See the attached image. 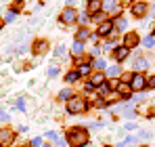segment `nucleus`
I'll use <instances>...</instances> for the list:
<instances>
[{"label": "nucleus", "mask_w": 155, "mask_h": 147, "mask_svg": "<svg viewBox=\"0 0 155 147\" xmlns=\"http://www.w3.org/2000/svg\"><path fill=\"white\" fill-rule=\"evenodd\" d=\"M67 141L71 147H84L88 143V132L84 128H71L67 132Z\"/></svg>", "instance_id": "f257e3e1"}, {"label": "nucleus", "mask_w": 155, "mask_h": 147, "mask_svg": "<svg viewBox=\"0 0 155 147\" xmlns=\"http://www.w3.org/2000/svg\"><path fill=\"white\" fill-rule=\"evenodd\" d=\"M86 109H88V105H86L84 99H69V103H67V111L69 114H84Z\"/></svg>", "instance_id": "f03ea898"}, {"label": "nucleus", "mask_w": 155, "mask_h": 147, "mask_svg": "<svg viewBox=\"0 0 155 147\" xmlns=\"http://www.w3.org/2000/svg\"><path fill=\"white\" fill-rule=\"evenodd\" d=\"M61 19H63V23H74V21L78 19V11H76V9H71V6L63 9V13H61Z\"/></svg>", "instance_id": "7ed1b4c3"}, {"label": "nucleus", "mask_w": 155, "mask_h": 147, "mask_svg": "<svg viewBox=\"0 0 155 147\" xmlns=\"http://www.w3.org/2000/svg\"><path fill=\"white\" fill-rule=\"evenodd\" d=\"M130 88H132V91H143V88H145V78H143L140 74H134V76H132Z\"/></svg>", "instance_id": "20e7f679"}, {"label": "nucleus", "mask_w": 155, "mask_h": 147, "mask_svg": "<svg viewBox=\"0 0 155 147\" xmlns=\"http://www.w3.org/2000/svg\"><path fill=\"white\" fill-rule=\"evenodd\" d=\"M120 11H122V6H120L115 0H109V2L105 4V13H107V15H120Z\"/></svg>", "instance_id": "39448f33"}, {"label": "nucleus", "mask_w": 155, "mask_h": 147, "mask_svg": "<svg viewBox=\"0 0 155 147\" xmlns=\"http://www.w3.org/2000/svg\"><path fill=\"white\" fill-rule=\"evenodd\" d=\"M132 13H134V17H143V15L147 13V4H145V2H136V4L132 6Z\"/></svg>", "instance_id": "423d86ee"}, {"label": "nucleus", "mask_w": 155, "mask_h": 147, "mask_svg": "<svg viewBox=\"0 0 155 147\" xmlns=\"http://www.w3.org/2000/svg\"><path fill=\"white\" fill-rule=\"evenodd\" d=\"M136 44H138V36H136V34L124 36V46H126V49H132V46H136Z\"/></svg>", "instance_id": "0eeeda50"}, {"label": "nucleus", "mask_w": 155, "mask_h": 147, "mask_svg": "<svg viewBox=\"0 0 155 147\" xmlns=\"http://www.w3.org/2000/svg\"><path fill=\"white\" fill-rule=\"evenodd\" d=\"M13 141V135H11V130H6V128H0V145H6V143H11Z\"/></svg>", "instance_id": "6e6552de"}, {"label": "nucleus", "mask_w": 155, "mask_h": 147, "mask_svg": "<svg viewBox=\"0 0 155 147\" xmlns=\"http://www.w3.org/2000/svg\"><path fill=\"white\" fill-rule=\"evenodd\" d=\"M126 57H128V49H126V46H120V49H115V59H117V61H124Z\"/></svg>", "instance_id": "1a4fd4ad"}, {"label": "nucleus", "mask_w": 155, "mask_h": 147, "mask_svg": "<svg viewBox=\"0 0 155 147\" xmlns=\"http://www.w3.org/2000/svg\"><path fill=\"white\" fill-rule=\"evenodd\" d=\"M92 84H97V86H103L105 84V76L101 72H97L94 76H92Z\"/></svg>", "instance_id": "9d476101"}, {"label": "nucleus", "mask_w": 155, "mask_h": 147, "mask_svg": "<svg viewBox=\"0 0 155 147\" xmlns=\"http://www.w3.org/2000/svg\"><path fill=\"white\" fill-rule=\"evenodd\" d=\"M82 50H84V44H82L80 40H76V42H74V46H71V53H74L76 57H80V55H82Z\"/></svg>", "instance_id": "9b49d317"}, {"label": "nucleus", "mask_w": 155, "mask_h": 147, "mask_svg": "<svg viewBox=\"0 0 155 147\" xmlns=\"http://www.w3.org/2000/svg\"><path fill=\"white\" fill-rule=\"evenodd\" d=\"M99 9H101V0H90V4H88V13H92V15H94Z\"/></svg>", "instance_id": "f8f14e48"}, {"label": "nucleus", "mask_w": 155, "mask_h": 147, "mask_svg": "<svg viewBox=\"0 0 155 147\" xmlns=\"http://www.w3.org/2000/svg\"><path fill=\"white\" fill-rule=\"evenodd\" d=\"M111 27H113V25L109 23V21H105V23H101V27H99V34H101V36H103V34H109Z\"/></svg>", "instance_id": "ddd939ff"}, {"label": "nucleus", "mask_w": 155, "mask_h": 147, "mask_svg": "<svg viewBox=\"0 0 155 147\" xmlns=\"http://www.w3.org/2000/svg\"><path fill=\"white\" fill-rule=\"evenodd\" d=\"M117 88H120V93H122L124 97H130V91H132L130 86H126V84H117Z\"/></svg>", "instance_id": "4468645a"}, {"label": "nucleus", "mask_w": 155, "mask_h": 147, "mask_svg": "<svg viewBox=\"0 0 155 147\" xmlns=\"http://www.w3.org/2000/svg\"><path fill=\"white\" fill-rule=\"evenodd\" d=\"M90 70H92L90 65H80V72H78V76H88V74H90Z\"/></svg>", "instance_id": "2eb2a0df"}, {"label": "nucleus", "mask_w": 155, "mask_h": 147, "mask_svg": "<svg viewBox=\"0 0 155 147\" xmlns=\"http://www.w3.org/2000/svg\"><path fill=\"white\" fill-rule=\"evenodd\" d=\"M134 70H147V61H145V59H138V61L134 63Z\"/></svg>", "instance_id": "dca6fc26"}, {"label": "nucleus", "mask_w": 155, "mask_h": 147, "mask_svg": "<svg viewBox=\"0 0 155 147\" xmlns=\"http://www.w3.org/2000/svg\"><path fill=\"white\" fill-rule=\"evenodd\" d=\"M103 67H105V61H103V59H97V61H94V65H92V70H97V72H101Z\"/></svg>", "instance_id": "f3484780"}, {"label": "nucleus", "mask_w": 155, "mask_h": 147, "mask_svg": "<svg viewBox=\"0 0 155 147\" xmlns=\"http://www.w3.org/2000/svg\"><path fill=\"white\" fill-rule=\"evenodd\" d=\"M88 36H90V34H88V29H80V32H78V38H80V42H82V40H86Z\"/></svg>", "instance_id": "a211bd4d"}, {"label": "nucleus", "mask_w": 155, "mask_h": 147, "mask_svg": "<svg viewBox=\"0 0 155 147\" xmlns=\"http://www.w3.org/2000/svg\"><path fill=\"white\" fill-rule=\"evenodd\" d=\"M15 17H17V13H15V11H8L6 17H4V21H15Z\"/></svg>", "instance_id": "6ab92c4d"}, {"label": "nucleus", "mask_w": 155, "mask_h": 147, "mask_svg": "<svg viewBox=\"0 0 155 147\" xmlns=\"http://www.w3.org/2000/svg\"><path fill=\"white\" fill-rule=\"evenodd\" d=\"M105 19H107V15H105V13H97V15H94V21H101V23H105Z\"/></svg>", "instance_id": "aec40b11"}, {"label": "nucleus", "mask_w": 155, "mask_h": 147, "mask_svg": "<svg viewBox=\"0 0 155 147\" xmlns=\"http://www.w3.org/2000/svg\"><path fill=\"white\" fill-rule=\"evenodd\" d=\"M153 36H147V38H145V46H153Z\"/></svg>", "instance_id": "412c9836"}, {"label": "nucleus", "mask_w": 155, "mask_h": 147, "mask_svg": "<svg viewBox=\"0 0 155 147\" xmlns=\"http://www.w3.org/2000/svg\"><path fill=\"white\" fill-rule=\"evenodd\" d=\"M54 55H57V57H63V55H65V49H63V46H57Z\"/></svg>", "instance_id": "4be33fe9"}, {"label": "nucleus", "mask_w": 155, "mask_h": 147, "mask_svg": "<svg viewBox=\"0 0 155 147\" xmlns=\"http://www.w3.org/2000/svg\"><path fill=\"white\" fill-rule=\"evenodd\" d=\"M78 78V72H71V74H67V82H74Z\"/></svg>", "instance_id": "5701e85b"}, {"label": "nucleus", "mask_w": 155, "mask_h": 147, "mask_svg": "<svg viewBox=\"0 0 155 147\" xmlns=\"http://www.w3.org/2000/svg\"><path fill=\"white\" fill-rule=\"evenodd\" d=\"M57 74H59V67H54V65H52L51 70H48V76H57Z\"/></svg>", "instance_id": "b1692460"}, {"label": "nucleus", "mask_w": 155, "mask_h": 147, "mask_svg": "<svg viewBox=\"0 0 155 147\" xmlns=\"http://www.w3.org/2000/svg\"><path fill=\"white\" fill-rule=\"evenodd\" d=\"M111 76H120V67H117V65L111 67Z\"/></svg>", "instance_id": "393cba45"}, {"label": "nucleus", "mask_w": 155, "mask_h": 147, "mask_svg": "<svg viewBox=\"0 0 155 147\" xmlns=\"http://www.w3.org/2000/svg\"><path fill=\"white\" fill-rule=\"evenodd\" d=\"M71 97V91H63V93H61V99H69Z\"/></svg>", "instance_id": "a878e982"}, {"label": "nucleus", "mask_w": 155, "mask_h": 147, "mask_svg": "<svg viewBox=\"0 0 155 147\" xmlns=\"http://www.w3.org/2000/svg\"><path fill=\"white\" fill-rule=\"evenodd\" d=\"M149 86H151V88H155V78H151V80H149Z\"/></svg>", "instance_id": "bb28decb"}, {"label": "nucleus", "mask_w": 155, "mask_h": 147, "mask_svg": "<svg viewBox=\"0 0 155 147\" xmlns=\"http://www.w3.org/2000/svg\"><path fill=\"white\" fill-rule=\"evenodd\" d=\"M0 118H4V111H2V109H0Z\"/></svg>", "instance_id": "cd10ccee"}, {"label": "nucleus", "mask_w": 155, "mask_h": 147, "mask_svg": "<svg viewBox=\"0 0 155 147\" xmlns=\"http://www.w3.org/2000/svg\"><path fill=\"white\" fill-rule=\"evenodd\" d=\"M2 25H4V21H2V19H0V27H2Z\"/></svg>", "instance_id": "c85d7f7f"}, {"label": "nucleus", "mask_w": 155, "mask_h": 147, "mask_svg": "<svg viewBox=\"0 0 155 147\" xmlns=\"http://www.w3.org/2000/svg\"><path fill=\"white\" fill-rule=\"evenodd\" d=\"M44 147H51V145H44Z\"/></svg>", "instance_id": "c756f323"}]
</instances>
